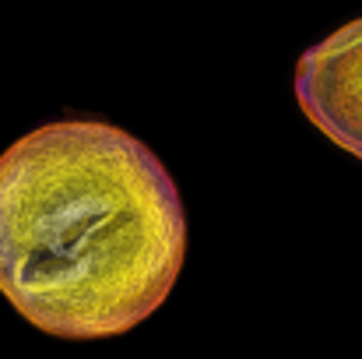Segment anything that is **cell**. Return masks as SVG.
Returning a JSON list of instances; mask_svg holds the SVG:
<instances>
[{
    "instance_id": "6da1fadb",
    "label": "cell",
    "mask_w": 362,
    "mask_h": 359,
    "mask_svg": "<svg viewBox=\"0 0 362 359\" xmlns=\"http://www.w3.org/2000/svg\"><path fill=\"white\" fill-rule=\"evenodd\" d=\"M187 257V215L158 155L103 120H57L0 155V292L53 338L148 321Z\"/></svg>"
},
{
    "instance_id": "7a4b0ae2",
    "label": "cell",
    "mask_w": 362,
    "mask_h": 359,
    "mask_svg": "<svg viewBox=\"0 0 362 359\" xmlns=\"http://www.w3.org/2000/svg\"><path fill=\"white\" fill-rule=\"evenodd\" d=\"M296 99L320 134L362 159V18L303 53Z\"/></svg>"
}]
</instances>
